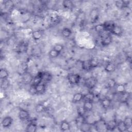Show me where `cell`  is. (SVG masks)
<instances>
[{
    "label": "cell",
    "mask_w": 132,
    "mask_h": 132,
    "mask_svg": "<svg viewBox=\"0 0 132 132\" xmlns=\"http://www.w3.org/2000/svg\"><path fill=\"white\" fill-rule=\"evenodd\" d=\"M18 116L21 120L25 121L28 120L30 117V114L27 110L24 109H21L19 110Z\"/></svg>",
    "instance_id": "3"
},
{
    "label": "cell",
    "mask_w": 132,
    "mask_h": 132,
    "mask_svg": "<svg viewBox=\"0 0 132 132\" xmlns=\"http://www.w3.org/2000/svg\"><path fill=\"white\" fill-rule=\"evenodd\" d=\"M77 112L78 115L84 116L85 113L86 112V111L85 110L83 106H79L77 108Z\"/></svg>",
    "instance_id": "40"
},
{
    "label": "cell",
    "mask_w": 132,
    "mask_h": 132,
    "mask_svg": "<svg viewBox=\"0 0 132 132\" xmlns=\"http://www.w3.org/2000/svg\"><path fill=\"white\" fill-rule=\"evenodd\" d=\"M68 82L71 85H76L79 82L80 76L77 73H70L67 76Z\"/></svg>",
    "instance_id": "2"
},
{
    "label": "cell",
    "mask_w": 132,
    "mask_h": 132,
    "mask_svg": "<svg viewBox=\"0 0 132 132\" xmlns=\"http://www.w3.org/2000/svg\"><path fill=\"white\" fill-rule=\"evenodd\" d=\"M112 41V37L110 35H106L102 39L101 44L103 46H107L111 43Z\"/></svg>",
    "instance_id": "12"
},
{
    "label": "cell",
    "mask_w": 132,
    "mask_h": 132,
    "mask_svg": "<svg viewBox=\"0 0 132 132\" xmlns=\"http://www.w3.org/2000/svg\"><path fill=\"white\" fill-rule=\"evenodd\" d=\"M9 72L4 68H2L0 70V78L1 79L8 78L9 77Z\"/></svg>",
    "instance_id": "30"
},
{
    "label": "cell",
    "mask_w": 132,
    "mask_h": 132,
    "mask_svg": "<svg viewBox=\"0 0 132 132\" xmlns=\"http://www.w3.org/2000/svg\"><path fill=\"white\" fill-rule=\"evenodd\" d=\"M85 122V118L84 116L77 115V117L75 119V123L78 128H80L81 126Z\"/></svg>",
    "instance_id": "18"
},
{
    "label": "cell",
    "mask_w": 132,
    "mask_h": 132,
    "mask_svg": "<svg viewBox=\"0 0 132 132\" xmlns=\"http://www.w3.org/2000/svg\"><path fill=\"white\" fill-rule=\"evenodd\" d=\"M52 79V76L51 74L48 73H43V79H42V82H47L51 80Z\"/></svg>",
    "instance_id": "39"
},
{
    "label": "cell",
    "mask_w": 132,
    "mask_h": 132,
    "mask_svg": "<svg viewBox=\"0 0 132 132\" xmlns=\"http://www.w3.org/2000/svg\"><path fill=\"white\" fill-rule=\"evenodd\" d=\"M60 128L61 130L63 131H65L70 130L71 126L70 123L68 121L64 120L61 122L60 125Z\"/></svg>",
    "instance_id": "22"
},
{
    "label": "cell",
    "mask_w": 132,
    "mask_h": 132,
    "mask_svg": "<svg viewBox=\"0 0 132 132\" xmlns=\"http://www.w3.org/2000/svg\"><path fill=\"white\" fill-rule=\"evenodd\" d=\"M110 32L116 36H121L123 34V29L121 26L115 24Z\"/></svg>",
    "instance_id": "8"
},
{
    "label": "cell",
    "mask_w": 132,
    "mask_h": 132,
    "mask_svg": "<svg viewBox=\"0 0 132 132\" xmlns=\"http://www.w3.org/2000/svg\"><path fill=\"white\" fill-rule=\"evenodd\" d=\"M121 96L120 97V101L122 103H127L130 97V93L127 91H125L123 93L120 94Z\"/></svg>",
    "instance_id": "14"
},
{
    "label": "cell",
    "mask_w": 132,
    "mask_h": 132,
    "mask_svg": "<svg viewBox=\"0 0 132 132\" xmlns=\"http://www.w3.org/2000/svg\"><path fill=\"white\" fill-rule=\"evenodd\" d=\"M61 34L64 38H69L71 36L72 31L70 28L68 27H64L62 29Z\"/></svg>",
    "instance_id": "25"
},
{
    "label": "cell",
    "mask_w": 132,
    "mask_h": 132,
    "mask_svg": "<svg viewBox=\"0 0 132 132\" xmlns=\"http://www.w3.org/2000/svg\"><path fill=\"white\" fill-rule=\"evenodd\" d=\"M97 83V80L95 77L90 76L87 78L85 80V85L87 88L89 89H94Z\"/></svg>",
    "instance_id": "1"
},
{
    "label": "cell",
    "mask_w": 132,
    "mask_h": 132,
    "mask_svg": "<svg viewBox=\"0 0 132 132\" xmlns=\"http://www.w3.org/2000/svg\"><path fill=\"white\" fill-rule=\"evenodd\" d=\"M37 129V125L34 122H30L29 123L26 128V131L27 132H35Z\"/></svg>",
    "instance_id": "24"
},
{
    "label": "cell",
    "mask_w": 132,
    "mask_h": 132,
    "mask_svg": "<svg viewBox=\"0 0 132 132\" xmlns=\"http://www.w3.org/2000/svg\"><path fill=\"white\" fill-rule=\"evenodd\" d=\"M10 86V81L8 78L1 79V89L3 90L7 89Z\"/></svg>",
    "instance_id": "26"
},
{
    "label": "cell",
    "mask_w": 132,
    "mask_h": 132,
    "mask_svg": "<svg viewBox=\"0 0 132 132\" xmlns=\"http://www.w3.org/2000/svg\"><path fill=\"white\" fill-rule=\"evenodd\" d=\"M123 121L124 122L125 125H126L127 127V131L129 129L131 128L132 127V121H131V118L130 117H126L124 120H123Z\"/></svg>",
    "instance_id": "36"
},
{
    "label": "cell",
    "mask_w": 132,
    "mask_h": 132,
    "mask_svg": "<svg viewBox=\"0 0 132 132\" xmlns=\"http://www.w3.org/2000/svg\"><path fill=\"white\" fill-rule=\"evenodd\" d=\"M89 16L92 23L95 22L99 16V11L97 8H93L90 12Z\"/></svg>",
    "instance_id": "4"
},
{
    "label": "cell",
    "mask_w": 132,
    "mask_h": 132,
    "mask_svg": "<svg viewBox=\"0 0 132 132\" xmlns=\"http://www.w3.org/2000/svg\"><path fill=\"white\" fill-rule=\"evenodd\" d=\"M81 68L83 70L86 71H89L91 70V69H92L90 63V59L84 60L81 62Z\"/></svg>",
    "instance_id": "17"
},
{
    "label": "cell",
    "mask_w": 132,
    "mask_h": 132,
    "mask_svg": "<svg viewBox=\"0 0 132 132\" xmlns=\"http://www.w3.org/2000/svg\"><path fill=\"white\" fill-rule=\"evenodd\" d=\"M117 128L120 132L127 131V127L123 121H120L119 122H117Z\"/></svg>",
    "instance_id": "20"
},
{
    "label": "cell",
    "mask_w": 132,
    "mask_h": 132,
    "mask_svg": "<svg viewBox=\"0 0 132 132\" xmlns=\"http://www.w3.org/2000/svg\"><path fill=\"white\" fill-rule=\"evenodd\" d=\"M13 123V119L10 116H7L3 118L2 121V126L4 128L9 127Z\"/></svg>",
    "instance_id": "5"
},
{
    "label": "cell",
    "mask_w": 132,
    "mask_h": 132,
    "mask_svg": "<svg viewBox=\"0 0 132 132\" xmlns=\"http://www.w3.org/2000/svg\"><path fill=\"white\" fill-rule=\"evenodd\" d=\"M114 88L116 91L120 94L126 91V87L124 84H117Z\"/></svg>",
    "instance_id": "28"
},
{
    "label": "cell",
    "mask_w": 132,
    "mask_h": 132,
    "mask_svg": "<svg viewBox=\"0 0 132 132\" xmlns=\"http://www.w3.org/2000/svg\"><path fill=\"white\" fill-rule=\"evenodd\" d=\"M117 126V122L115 120H111L105 123V127L107 130L113 131Z\"/></svg>",
    "instance_id": "6"
},
{
    "label": "cell",
    "mask_w": 132,
    "mask_h": 132,
    "mask_svg": "<svg viewBox=\"0 0 132 132\" xmlns=\"http://www.w3.org/2000/svg\"><path fill=\"white\" fill-rule=\"evenodd\" d=\"M94 30L98 33H102L105 31V26L103 24H98L94 26Z\"/></svg>",
    "instance_id": "31"
},
{
    "label": "cell",
    "mask_w": 132,
    "mask_h": 132,
    "mask_svg": "<svg viewBox=\"0 0 132 132\" xmlns=\"http://www.w3.org/2000/svg\"><path fill=\"white\" fill-rule=\"evenodd\" d=\"M63 48H64L62 44H55L53 47V49H54L55 50H56V51H57V52H58L60 53L63 51Z\"/></svg>",
    "instance_id": "41"
},
{
    "label": "cell",
    "mask_w": 132,
    "mask_h": 132,
    "mask_svg": "<svg viewBox=\"0 0 132 132\" xmlns=\"http://www.w3.org/2000/svg\"><path fill=\"white\" fill-rule=\"evenodd\" d=\"M130 1H125L122 0L117 1L115 2V5L119 9H123L125 7H127Z\"/></svg>",
    "instance_id": "10"
},
{
    "label": "cell",
    "mask_w": 132,
    "mask_h": 132,
    "mask_svg": "<svg viewBox=\"0 0 132 132\" xmlns=\"http://www.w3.org/2000/svg\"><path fill=\"white\" fill-rule=\"evenodd\" d=\"M22 78L23 81L24 83L29 84L31 82H32L34 77L29 72L27 71L22 75Z\"/></svg>",
    "instance_id": "7"
},
{
    "label": "cell",
    "mask_w": 132,
    "mask_h": 132,
    "mask_svg": "<svg viewBox=\"0 0 132 132\" xmlns=\"http://www.w3.org/2000/svg\"><path fill=\"white\" fill-rule=\"evenodd\" d=\"M29 93L32 94V95H35L37 94V91L36 90V88H35V86L32 85L30 87L29 89Z\"/></svg>",
    "instance_id": "42"
},
{
    "label": "cell",
    "mask_w": 132,
    "mask_h": 132,
    "mask_svg": "<svg viewBox=\"0 0 132 132\" xmlns=\"http://www.w3.org/2000/svg\"><path fill=\"white\" fill-rule=\"evenodd\" d=\"M80 129L81 131H88L91 130V125L89 123H86V122L81 126Z\"/></svg>",
    "instance_id": "34"
},
{
    "label": "cell",
    "mask_w": 132,
    "mask_h": 132,
    "mask_svg": "<svg viewBox=\"0 0 132 132\" xmlns=\"http://www.w3.org/2000/svg\"><path fill=\"white\" fill-rule=\"evenodd\" d=\"M84 95L85 94H84L83 93H80V92L75 93L73 95V97H72L73 103H78V102H80L81 101H82V100H84Z\"/></svg>",
    "instance_id": "13"
},
{
    "label": "cell",
    "mask_w": 132,
    "mask_h": 132,
    "mask_svg": "<svg viewBox=\"0 0 132 132\" xmlns=\"http://www.w3.org/2000/svg\"><path fill=\"white\" fill-rule=\"evenodd\" d=\"M60 53L56 51L54 49H52L48 52V55L52 58H57L60 55Z\"/></svg>",
    "instance_id": "35"
},
{
    "label": "cell",
    "mask_w": 132,
    "mask_h": 132,
    "mask_svg": "<svg viewBox=\"0 0 132 132\" xmlns=\"http://www.w3.org/2000/svg\"><path fill=\"white\" fill-rule=\"evenodd\" d=\"M117 83L116 80L113 78H110L109 79L106 83V87L107 88H113L116 86Z\"/></svg>",
    "instance_id": "32"
},
{
    "label": "cell",
    "mask_w": 132,
    "mask_h": 132,
    "mask_svg": "<svg viewBox=\"0 0 132 132\" xmlns=\"http://www.w3.org/2000/svg\"><path fill=\"white\" fill-rule=\"evenodd\" d=\"M104 26H105V31H110L113 26L115 25L114 23H113L111 21H108L106 22L105 23H104Z\"/></svg>",
    "instance_id": "33"
},
{
    "label": "cell",
    "mask_w": 132,
    "mask_h": 132,
    "mask_svg": "<svg viewBox=\"0 0 132 132\" xmlns=\"http://www.w3.org/2000/svg\"><path fill=\"white\" fill-rule=\"evenodd\" d=\"M90 61L92 68L97 67L99 64V60L96 58H92L90 59Z\"/></svg>",
    "instance_id": "38"
},
{
    "label": "cell",
    "mask_w": 132,
    "mask_h": 132,
    "mask_svg": "<svg viewBox=\"0 0 132 132\" xmlns=\"http://www.w3.org/2000/svg\"><path fill=\"white\" fill-rule=\"evenodd\" d=\"M62 5L63 7L67 9H72L73 6V3L72 1L70 0H64L62 2Z\"/></svg>",
    "instance_id": "29"
},
{
    "label": "cell",
    "mask_w": 132,
    "mask_h": 132,
    "mask_svg": "<svg viewBox=\"0 0 132 132\" xmlns=\"http://www.w3.org/2000/svg\"><path fill=\"white\" fill-rule=\"evenodd\" d=\"M116 69V65L112 62H108L105 67V71L108 73L113 72Z\"/></svg>",
    "instance_id": "15"
},
{
    "label": "cell",
    "mask_w": 132,
    "mask_h": 132,
    "mask_svg": "<svg viewBox=\"0 0 132 132\" xmlns=\"http://www.w3.org/2000/svg\"><path fill=\"white\" fill-rule=\"evenodd\" d=\"M42 32L39 30H34L31 33V36L33 39L35 41L39 40L42 37Z\"/></svg>",
    "instance_id": "23"
},
{
    "label": "cell",
    "mask_w": 132,
    "mask_h": 132,
    "mask_svg": "<svg viewBox=\"0 0 132 132\" xmlns=\"http://www.w3.org/2000/svg\"><path fill=\"white\" fill-rule=\"evenodd\" d=\"M4 8L8 11H11L14 7V3L11 0H7L4 2Z\"/></svg>",
    "instance_id": "19"
},
{
    "label": "cell",
    "mask_w": 132,
    "mask_h": 132,
    "mask_svg": "<svg viewBox=\"0 0 132 132\" xmlns=\"http://www.w3.org/2000/svg\"><path fill=\"white\" fill-rule=\"evenodd\" d=\"M35 110L37 113L44 112L46 110V106L42 103H38L35 106Z\"/></svg>",
    "instance_id": "27"
},
{
    "label": "cell",
    "mask_w": 132,
    "mask_h": 132,
    "mask_svg": "<svg viewBox=\"0 0 132 132\" xmlns=\"http://www.w3.org/2000/svg\"><path fill=\"white\" fill-rule=\"evenodd\" d=\"M82 106L86 111V112L91 111L93 108V102L91 101L85 100Z\"/></svg>",
    "instance_id": "16"
},
{
    "label": "cell",
    "mask_w": 132,
    "mask_h": 132,
    "mask_svg": "<svg viewBox=\"0 0 132 132\" xmlns=\"http://www.w3.org/2000/svg\"><path fill=\"white\" fill-rule=\"evenodd\" d=\"M100 103L103 108L104 109H107L111 104V100L108 97H105L101 100Z\"/></svg>",
    "instance_id": "9"
},
{
    "label": "cell",
    "mask_w": 132,
    "mask_h": 132,
    "mask_svg": "<svg viewBox=\"0 0 132 132\" xmlns=\"http://www.w3.org/2000/svg\"><path fill=\"white\" fill-rule=\"evenodd\" d=\"M19 51L20 52H24L25 50H26V45L25 44H22L20 45L18 48Z\"/></svg>",
    "instance_id": "43"
},
{
    "label": "cell",
    "mask_w": 132,
    "mask_h": 132,
    "mask_svg": "<svg viewBox=\"0 0 132 132\" xmlns=\"http://www.w3.org/2000/svg\"><path fill=\"white\" fill-rule=\"evenodd\" d=\"M36 90L37 91V94H41L44 92L45 90V84L44 82H42L37 85H35Z\"/></svg>",
    "instance_id": "21"
},
{
    "label": "cell",
    "mask_w": 132,
    "mask_h": 132,
    "mask_svg": "<svg viewBox=\"0 0 132 132\" xmlns=\"http://www.w3.org/2000/svg\"><path fill=\"white\" fill-rule=\"evenodd\" d=\"M95 94L92 92H89L86 94L84 95V98L85 100H88V101H91L93 102V99L95 96Z\"/></svg>",
    "instance_id": "37"
},
{
    "label": "cell",
    "mask_w": 132,
    "mask_h": 132,
    "mask_svg": "<svg viewBox=\"0 0 132 132\" xmlns=\"http://www.w3.org/2000/svg\"><path fill=\"white\" fill-rule=\"evenodd\" d=\"M43 72H40L38 73V74L35 77H34L33 80H32V85H37L42 82V79H43Z\"/></svg>",
    "instance_id": "11"
},
{
    "label": "cell",
    "mask_w": 132,
    "mask_h": 132,
    "mask_svg": "<svg viewBox=\"0 0 132 132\" xmlns=\"http://www.w3.org/2000/svg\"><path fill=\"white\" fill-rule=\"evenodd\" d=\"M58 20H59V16H58L57 15H53V16H52V18H51V21L54 23L57 22V21H58Z\"/></svg>",
    "instance_id": "44"
}]
</instances>
